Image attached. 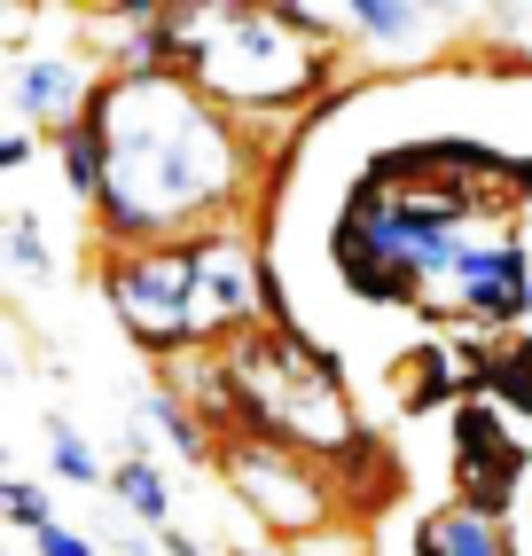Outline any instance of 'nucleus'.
<instances>
[{"label": "nucleus", "mask_w": 532, "mask_h": 556, "mask_svg": "<svg viewBox=\"0 0 532 556\" xmlns=\"http://www.w3.org/2000/svg\"><path fill=\"white\" fill-rule=\"evenodd\" d=\"M94 134L110 150V180H102L110 236L149 243L173 219L236 197V141L212 118V102L173 71H134L126 87H110L94 102Z\"/></svg>", "instance_id": "nucleus-1"}, {"label": "nucleus", "mask_w": 532, "mask_h": 556, "mask_svg": "<svg viewBox=\"0 0 532 556\" xmlns=\"http://www.w3.org/2000/svg\"><path fill=\"white\" fill-rule=\"evenodd\" d=\"M321 31V16H243V9H219V16H188V79L219 102H290L314 87L321 48L297 40V31Z\"/></svg>", "instance_id": "nucleus-2"}, {"label": "nucleus", "mask_w": 532, "mask_h": 556, "mask_svg": "<svg viewBox=\"0 0 532 556\" xmlns=\"http://www.w3.org/2000/svg\"><path fill=\"white\" fill-rule=\"evenodd\" d=\"M236 384H243V416L275 439V447H345L353 416H345V392L337 377L306 353V345H243L236 353Z\"/></svg>", "instance_id": "nucleus-3"}, {"label": "nucleus", "mask_w": 532, "mask_h": 556, "mask_svg": "<svg viewBox=\"0 0 532 556\" xmlns=\"http://www.w3.org/2000/svg\"><path fill=\"white\" fill-rule=\"evenodd\" d=\"M110 306L141 345H180L204 321V282H197V251H141L134 267L110 275Z\"/></svg>", "instance_id": "nucleus-4"}, {"label": "nucleus", "mask_w": 532, "mask_h": 556, "mask_svg": "<svg viewBox=\"0 0 532 556\" xmlns=\"http://www.w3.org/2000/svg\"><path fill=\"white\" fill-rule=\"evenodd\" d=\"M236 494L266 517V526H314V517H321V478L290 447H275V439L236 455Z\"/></svg>", "instance_id": "nucleus-5"}, {"label": "nucleus", "mask_w": 532, "mask_h": 556, "mask_svg": "<svg viewBox=\"0 0 532 556\" xmlns=\"http://www.w3.org/2000/svg\"><path fill=\"white\" fill-rule=\"evenodd\" d=\"M197 251V282H204V321L212 329H236V321H251L258 314V251L243 243V236H197L188 243Z\"/></svg>", "instance_id": "nucleus-6"}, {"label": "nucleus", "mask_w": 532, "mask_h": 556, "mask_svg": "<svg viewBox=\"0 0 532 556\" xmlns=\"http://www.w3.org/2000/svg\"><path fill=\"white\" fill-rule=\"evenodd\" d=\"M463 275L470 290H463V306L470 314H485V321H517L524 306H532V275H524V243H470L463 251Z\"/></svg>", "instance_id": "nucleus-7"}, {"label": "nucleus", "mask_w": 532, "mask_h": 556, "mask_svg": "<svg viewBox=\"0 0 532 556\" xmlns=\"http://www.w3.org/2000/svg\"><path fill=\"white\" fill-rule=\"evenodd\" d=\"M509 470H517V447L502 439V424L485 416V407H470L463 416V478H470V509H502L509 502Z\"/></svg>", "instance_id": "nucleus-8"}, {"label": "nucleus", "mask_w": 532, "mask_h": 556, "mask_svg": "<svg viewBox=\"0 0 532 556\" xmlns=\"http://www.w3.org/2000/svg\"><path fill=\"white\" fill-rule=\"evenodd\" d=\"M423 556H509V541H502V526H493L485 509H439V517H423Z\"/></svg>", "instance_id": "nucleus-9"}, {"label": "nucleus", "mask_w": 532, "mask_h": 556, "mask_svg": "<svg viewBox=\"0 0 532 556\" xmlns=\"http://www.w3.org/2000/svg\"><path fill=\"white\" fill-rule=\"evenodd\" d=\"M16 110H24V118H71V110H79V71L55 63V55L24 63L16 71Z\"/></svg>", "instance_id": "nucleus-10"}, {"label": "nucleus", "mask_w": 532, "mask_h": 556, "mask_svg": "<svg viewBox=\"0 0 532 556\" xmlns=\"http://www.w3.org/2000/svg\"><path fill=\"white\" fill-rule=\"evenodd\" d=\"M48 463H55L63 486H94V478H102V470H94V447H87L63 416H48Z\"/></svg>", "instance_id": "nucleus-11"}, {"label": "nucleus", "mask_w": 532, "mask_h": 556, "mask_svg": "<svg viewBox=\"0 0 532 556\" xmlns=\"http://www.w3.org/2000/svg\"><path fill=\"white\" fill-rule=\"evenodd\" d=\"M118 502H126L134 517H149V526H165V509H173V494H165V478L149 470L141 455H134V463L118 470Z\"/></svg>", "instance_id": "nucleus-12"}, {"label": "nucleus", "mask_w": 532, "mask_h": 556, "mask_svg": "<svg viewBox=\"0 0 532 556\" xmlns=\"http://www.w3.org/2000/svg\"><path fill=\"white\" fill-rule=\"evenodd\" d=\"M353 24L368 31V40H384V48H400V31H415L423 16H415V9H400V0H360V9H353Z\"/></svg>", "instance_id": "nucleus-13"}, {"label": "nucleus", "mask_w": 532, "mask_h": 556, "mask_svg": "<svg viewBox=\"0 0 532 556\" xmlns=\"http://www.w3.org/2000/svg\"><path fill=\"white\" fill-rule=\"evenodd\" d=\"M9 251H16V267H24V275H48V267H55L48 243H40V219H31V212L9 219Z\"/></svg>", "instance_id": "nucleus-14"}, {"label": "nucleus", "mask_w": 532, "mask_h": 556, "mask_svg": "<svg viewBox=\"0 0 532 556\" xmlns=\"http://www.w3.org/2000/svg\"><path fill=\"white\" fill-rule=\"evenodd\" d=\"M493 384H502V400H517V407H532V345H517V353H502V368H493Z\"/></svg>", "instance_id": "nucleus-15"}, {"label": "nucleus", "mask_w": 532, "mask_h": 556, "mask_svg": "<svg viewBox=\"0 0 532 556\" xmlns=\"http://www.w3.org/2000/svg\"><path fill=\"white\" fill-rule=\"evenodd\" d=\"M149 416H157V431L173 439V447H188V455H197V447H204V431H197V416H188V407H180V400H157V407H149Z\"/></svg>", "instance_id": "nucleus-16"}, {"label": "nucleus", "mask_w": 532, "mask_h": 556, "mask_svg": "<svg viewBox=\"0 0 532 556\" xmlns=\"http://www.w3.org/2000/svg\"><path fill=\"white\" fill-rule=\"evenodd\" d=\"M9 517H16V526H31V533L55 526V517H48V494L31 486V478H16V486H9Z\"/></svg>", "instance_id": "nucleus-17"}, {"label": "nucleus", "mask_w": 532, "mask_h": 556, "mask_svg": "<svg viewBox=\"0 0 532 556\" xmlns=\"http://www.w3.org/2000/svg\"><path fill=\"white\" fill-rule=\"evenodd\" d=\"M31 541H40V556H94V541H87V533H71L63 517H55V526H40Z\"/></svg>", "instance_id": "nucleus-18"}, {"label": "nucleus", "mask_w": 532, "mask_h": 556, "mask_svg": "<svg viewBox=\"0 0 532 556\" xmlns=\"http://www.w3.org/2000/svg\"><path fill=\"white\" fill-rule=\"evenodd\" d=\"M24 157H31V134H24V126H16V134H0V173H16Z\"/></svg>", "instance_id": "nucleus-19"}, {"label": "nucleus", "mask_w": 532, "mask_h": 556, "mask_svg": "<svg viewBox=\"0 0 532 556\" xmlns=\"http://www.w3.org/2000/svg\"><path fill=\"white\" fill-rule=\"evenodd\" d=\"M165 556H204V548L188 541V533H165Z\"/></svg>", "instance_id": "nucleus-20"}, {"label": "nucleus", "mask_w": 532, "mask_h": 556, "mask_svg": "<svg viewBox=\"0 0 532 556\" xmlns=\"http://www.w3.org/2000/svg\"><path fill=\"white\" fill-rule=\"evenodd\" d=\"M524 31H532V16H524ZM517 55H532V40H524V48H517Z\"/></svg>", "instance_id": "nucleus-21"}, {"label": "nucleus", "mask_w": 532, "mask_h": 556, "mask_svg": "<svg viewBox=\"0 0 532 556\" xmlns=\"http://www.w3.org/2000/svg\"><path fill=\"white\" fill-rule=\"evenodd\" d=\"M524 189H532V165H524Z\"/></svg>", "instance_id": "nucleus-22"}, {"label": "nucleus", "mask_w": 532, "mask_h": 556, "mask_svg": "<svg viewBox=\"0 0 532 556\" xmlns=\"http://www.w3.org/2000/svg\"><path fill=\"white\" fill-rule=\"evenodd\" d=\"M243 556H258V548H243Z\"/></svg>", "instance_id": "nucleus-23"}]
</instances>
